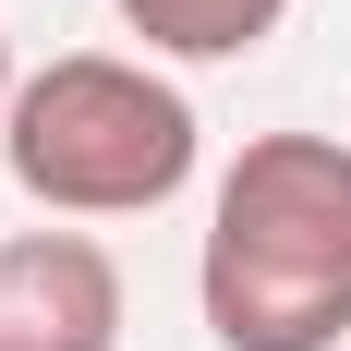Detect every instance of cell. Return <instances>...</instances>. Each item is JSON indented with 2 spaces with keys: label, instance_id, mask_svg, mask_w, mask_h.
<instances>
[{
  "label": "cell",
  "instance_id": "1",
  "mask_svg": "<svg viewBox=\"0 0 351 351\" xmlns=\"http://www.w3.org/2000/svg\"><path fill=\"white\" fill-rule=\"evenodd\" d=\"M194 303L218 351H339L351 339V145L254 134L206 194Z\"/></svg>",
  "mask_w": 351,
  "mask_h": 351
},
{
  "label": "cell",
  "instance_id": "2",
  "mask_svg": "<svg viewBox=\"0 0 351 351\" xmlns=\"http://www.w3.org/2000/svg\"><path fill=\"white\" fill-rule=\"evenodd\" d=\"M0 158L49 218H145L194 182L206 121L170 73L121 61V49H61V61L25 73V97L0 121Z\"/></svg>",
  "mask_w": 351,
  "mask_h": 351
},
{
  "label": "cell",
  "instance_id": "3",
  "mask_svg": "<svg viewBox=\"0 0 351 351\" xmlns=\"http://www.w3.org/2000/svg\"><path fill=\"white\" fill-rule=\"evenodd\" d=\"M0 351H121V267L85 230L0 243Z\"/></svg>",
  "mask_w": 351,
  "mask_h": 351
},
{
  "label": "cell",
  "instance_id": "5",
  "mask_svg": "<svg viewBox=\"0 0 351 351\" xmlns=\"http://www.w3.org/2000/svg\"><path fill=\"white\" fill-rule=\"evenodd\" d=\"M12 97H25V73H12V36H0V121H12Z\"/></svg>",
  "mask_w": 351,
  "mask_h": 351
},
{
  "label": "cell",
  "instance_id": "4",
  "mask_svg": "<svg viewBox=\"0 0 351 351\" xmlns=\"http://www.w3.org/2000/svg\"><path fill=\"white\" fill-rule=\"evenodd\" d=\"M109 12H121L158 61H243V49L279 36L291 0H109Z\"/></svg>",
  "mask_w": 351,
  "mask_h": 351
}]
</instances>
